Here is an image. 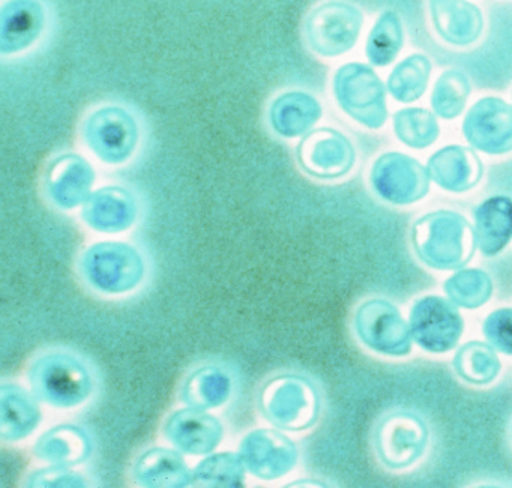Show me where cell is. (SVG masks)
Returning a JSON list of instances; mask_svg holds the SVG:
<instances>
[{
	"label": "cell",
	"mask_w": 512,
	"mask_h": 488,
	"mask_svg": "<svg viewBox=\"0 0 512 488\" xmlns=\"http://www.w3.org/2000/svg\"><path fill=\"white\" fill-rule=\"evenodd\" d=\"M28 383L41 403L74 410L91 403L101 388L97 364L85 353L56 346L40 350L29 362Z\"/></svg>",
	"instance_id": "1"
},
{
	"label": "cell",
	"mask_w": 512,
	"mask_h": 488,
	"mask_svg": "<svg viewBox=\"0 0 512 488\" xmlns=\"http://www.w3.org/2000/svg\"><path fill=\"white\" fill-rule=\"evenodd\" d=\"M76 271L86 289L104 298L137 292L148 280L149 263L137 245L127 241H98L83 248Z\"/></svg>",
	"instance_id": "2"
},
{
	"label": "cell",
	"mask_w": 512,
	"mask_h": 488,
	"mask_svg": "<svg viewBox=\"0 0 512 488\" xmlns=\"http://www.w3.org/2000/svg\"><path fill=\"white\" fill-rule=\"evenodd\" d=\"M257 409L272 427L301 433L319 422L323 412L322 391L307 374L280 371L260 386Z\"/></svg>",
	"instance_id": "3"
},
{
	"label": "cell",
	"mask_w": 512,
	"mask_h": 488,
	"mask_svg": "<svg viewBox=\"0 0 512 488\" xmlns=\"http://www.w3.org/2000/svg\"><path fill=\"white\" fill-rule=\"evenodd\" d=\"M412 244L416 256L430 268L451 271L467 265L475 254V230L463 215L437 211L413 224Z\"/></svg>",
	"instance_id": "4"
},
{
	"label": "cell",
	"mask_w": 512,
	"mask_h": 488,
	"mask_svg": "<svg viewBox=\"0 0 512 488\" xmlns=\"http://www.w3.org/2000/svg\"><path fill=\"white\" fill-rule=\"evenodd\" d=\"M83 143L106 166L130 163L143 140L142 122L130 107L104 103L86 113L80 128Z\"/></svg>",
	"instance_id": "5"
},
{
	"label": "cell",
	"mask_w": 512,
	"mask_h": 488,
	"mask_svg": "<svg viewBox=\"0 0 512 488\" xmlns=\"http://www.w3.org/2000/svg\"><path fill=\"white\" fill-rule=\"evenodd\" d=\"M386 89L376 71L359 62L338 68L332 80L338 107L370 130H380L388 121Z\"/></svg>",
	"instance_id": "6"
},
{
	"label": "cell",
	"mask_w": 512,
	"mask_h": 488,
	"mask_svg": "<svg viewBox=\"0 0 512 488\" xmlns=\"http://www.w3.org/2000/svg\"><path fill=\"white\" fill-rule=\"evenodd\" d=\"M364 16L347 2H326L311 11L305 23L308 46L322 58H338L358 43Z\"/></svg>",
	"instance_id": "7"
},
{
	"label": "cell",
	"mask_w": 512,
	"mask_h": 488,
	"mask_svg": "<svg viewBox=\"0 0 512 488\" xmlns=\"http://www.w3.org/2000/svg\"><path fill=\"white\" fill-rule=\"evenodd\" d=\"M97 172L85 155L61 152L50 158L41 176L47 202L62 212L83 208L94 193Z\"/></svg>",
	"instance_id": "8"
},
{
	"label": "cell",
	"mask_w": 512,
	"mask_h": 488,
	"mask_svg": "<svg viewBox=\"0 0 512 488\" xmlns=\"http://www.w3.org/2000/svg\"><path fill=\"white\" fill-rule=\"evenodd\" d=\"M427 424L407 410L389 413L374 431V449L383 466L406 469L424 455L428 446Z\"/></svg>",
	"instance_id": "9"
},
{
	"label": "cell",
	"mask_w": 512,
	"mask_h": 488,
	"mask_svg": "<svg viewBox=\"0 0 512 488\" xmlns=\"http://www.w3.org/2000/svg\"><path fill=\"white\" fill-rule=\"evenodd\" d=\"M296 161L299 169L310 178L335 181L355 166V146L346 134L335 128H314L299 140Z\"/></svg>",
	"instance_id": "10"
},
{
	"label": "cell",
	"mask_w": 512,
	"mask_h": 488,
	"mask_svg": "<svg viewBox=\"0 0 512 488\" xmlns=\"http://www.w3.org/2000/svg\"><path fill=\"white\" fill-rule=\"evenodd\" d=\"M358 340L374 352L404 356L412 350V334L398 308L385 299H370L353 316Z\"/></svg>",
	"instance_id": "11"
},
{
	"label": "cell",
	"mask_w": 512,
	"mask_h": 488,
	"mask_svg": "<svg viewBox=\"0 0 512 488\" xmlns=\"http://www.w3.org/2000/svg\"><path fill=\"white\" fill-rule=\"evenodd\" d=\"M238 452L247 472L262 481L284 478L299 461L298 445L278 428H257L245 434Z\"/></svg>",
	"instance_id": "12"
},
{
	"label": "cell",
	"mask_w": 512,
	"mask_h": 488,
	"mask_svg": "<svg viewBox=\"0 0 512 488\" xmlns=\"http://www.w3.org/2000/svg\"><path fill=\"white\" fill-rule=\"evenodd\" d=\"M430 173L418 160L400 152L377 158L371 169L374 191L392 205H410L427 196Z\"/></svg>",
	"instance_id": "13"
},
{
	"label": "cell",
	"mask_w": 512,
	"mask_h": 488,
	"mask_svg": "<svg viewBox=\"0 0 512 488\" xmlns=\"http://www.w3.org/2000/svg\"><path fill=\"white\" fill-rule=\"evenodd\" d=\"M464 331V322L451 301L427 296L413 305L410 313L412 340L428 352L454 349Z\"/></svg>",
	"instance_id": "14"
},
{
	"label": "cell",
	"mask_w": 512,
	"mask_h": 488,
	"mask_svg": "<svg viewBox=\"0 0 512 488\" xmlns=\"http://www.w3.org/2000/svg\"><path fill=\"white\" fill-rule=\"evenodd\" d=\"M142 214L137 194L125 185L97 188L82 208V220L89 229L103 235H118L136 226Z\"/></svg>",
	"instance_id": "15"
},
{
	"label": "cell",
	"mask_w": 512,
	"mask_h": 488,
	"mask_svg": "<svg viewBox=\"0 0 512 488\" xmlns=\"http://www.w3.org/2000/svg\"><path fill=\"white\" fill-rule=\"evenodd\" d=\"M467 142L488 155L512 151V106L502 98L485 97L473 104L463 122Z\"/></svg>",
	"instance_id": "16"
},
{
	"label": "cell",
	"mask_w": 512,
	"mask_h": 488,
	"mask_svg": "<svg viewBox=\"0 0 512 488\" xmlns=\"http://www.w3.org/2000/svg\"><path fill=\"white\" fill-rule=\"evenodd\" d=\"M163 436L182 454L206 457L223 442L224 425L217 416L206 410L185 406L167 416Z\"/></svg>",
	"instance_id": "17"
},
{
	"label": "cell",
	"mask_w": 512,
	"mask_h": 488,
	"mask_svg": "<svg viewBox=\"0 0 512 488\" xmlns=\"http://www.w3.org/2000/svg\"><path fill=\"white\" fill-rule=\"evenodd\" d=\"M322 103L310 92L290 89L269 101L266 122L269 130L284 140L302 139L322 119Z\"/></svg>",
	"instance_id": "18"
},
{
	"label": "cell",
	"mask_w": 512,
	"mask_h": 488,
	"mask_svg": "<svg viewBox=\"0 0 512 488\" xmlns=\"http://www.w3.org/2000/svg\"><path fill=\"white\" fill-rule=\"evenodd\" d=\"M235 392V373L226 364L209 361L185 374L179 398L185 406L211 412L229 404Z\"/></svg>",
	"instance_id": "19"
},
{
	"label": "cell",
	"mask_w": 512,
	"mask_h": 488,
	"mask_svg": "<svg viewBox=\"0 0 512 488\" xmlns=\"http://www.w3.org/2000/svg\"><path fill=\"white\" fill-rule=\"evenodd\" d=\"M131 479L145 488H185L193 485V470L178 449L149 446L134 458Z\"/></svg>",
	"instance_id": "20"
},
{
	"label": "cell",
	"mask_w": 512,
	"mask_h": 488,
	"mask_svg": "<svg viewBox=\"0 0 512 488\" xmlns=\"http://www.w3.org/2000/svg\"><path fill=\"white\" fill-rule=\"evenodd\" d=\"M41 401L19 383L5 382L0 388V439L19 443L31 437L43 421Z\"/></svg>",
	"instance_id": "21"
},
{
	"label": "cell",
	"mask_w": 512,
	"mask_h": 488,
	"mask_svg": "<svg viewBox=\"0 0 512 488\" xmlns=\"http://www.w3.org/2000/svg\"><path fill=\"white\" fill-rule=\"evenodd\" d=\"M428 4L434 31L445 43L469 47L481 38L484 16L469 0H430Z\"/></svg>",
	"instance_id": "22"
},
{
	"label": "cell",
	"mask_w": 512,
	"mask_h": 488,
	"mask_svg": "<svg viewBox=\"0 0 512 488\" xmlns=\"http://www.w3.org/2000/svg\"><path fill=\"white\" fill-rule=\"evenodd\" d=\"M94 452V437L85 427L77 424L55 425L44 431L34 445L38 460L56 466H82L91 460Z\"/></svg>",
	"instance_id": "23"
},
{
	"label": "cell",
	"mask_w": 512,
	"mask_h": 488,
	"mask_svg": "<svg viewBox=\"0 0 512 488\" xmlns=\"http://www.w3.org/2000/svg\"><path fill=\"white\" fill-rule=\"evenodd\" d=\"M431 181L451 193H464L479 184L484 175L481 158L473 149L452 145L437 151L428 160Z\"/></svg>",
	"instance_id": "24"
},
{
	"label": "cell",
	"mask_w": 512,
	"mask_h": 488,
	"mask_svg": "<svg viewBox=\"0 0 512 488\" xmlns=\"http://www.w3.org/2000/svg\"><path fill=\"white\" fill-rule=\"evenodd\" d=\"M476 245L484 256H496L512 239V199L494 196L473 211Z\"/></svg>",
	"instance_id": "25"
},
{
	"label": "cell",
	"mask_w": 512,
	"mask_h": 488,
	"mask_svg": "<svg viewBox=\"0 0 512 488\" xmlns=\"http://www.w3.org/2000/svg\"><path fill=\"white\" fill-rule=\"evenodd\" d=\"M44 11L37 0H11L4 8L2 53L17 55L34 46L43 34Z\"/></svg>",
	"instance_id": "26"
},
{
	"label": "cell",
	"mask_w": 512,
	"mask_h": 488,
	"mask_svg": "<svg viewBox=\"0 0 512 488\" xmlns=\"http://www.w3.org/2000/svg\"><path fill=\"white\" fill-rule=\"evenodd\" d=\"M247 473L239 452H212L194 467L193 485L205 488L244 487Z\"/></svg>",
	"instance_id": "27"
},
{
	"label": "cell",
	"mask_w": 512,
	"mask_h": 488,
	"mask_svg": "<svg viewBox=\"0 0 512 488\" xmlns=\"http://www.w3.org/2000/svg\"><path fill=\"white\" fill-rule=\"evenodd\" d=\"M431 70L433 67L427 56L410 55L389 74L386 88L398 103H415L427 91Z\"/></svg>",
	"instance_id": "28"
},
{
	"label": "cell",
	"mask_w": 512,
	"mask_h": 488,
	"mask_svg": "<svg viewBox=\"0 0 512 488\" xmlns=\"http://www.w3.org/2000/svg\"><path fill=\"white\" fill-rule=\"evenodd\" d=\"M494 350L496 349L491 344L470 341L455 353L452 367L464 382L479 386L488 385L496 379L500 371L499 358Z\"/></svg>",
	"instance_id": "29"
},
{
	"label": "cell",
	"mask_w": 512,
	"mask_h": 488,
	"mask_svg": "<svg viewBox=\"0 0 512 488\" xmlns=\"http://www.w3.org/2000/svg\"><path fill=\"white\" fill-rule=\"evenodd\" d=\"M404 46V28L395 11H385L368 35L365 55L374 67H388Z\"/></svg>",
	"instance_id": "30"
},
{
	"label": "cell",
	"mask_w": 512,
	"mask_h": 488,
	"mask_svg": "<svg viewBox=\"0 0 512 488\" xmlns=\"http://www.w3.org/2000/svg\"><path fill=\"white\" fill-rule=\"evenodd\" d=\"M472 92L469 77L460 70H448L437 79L431 92V107L434 115L451 121L458 118L466 107Z\"/></svg>",
	"instance_id": "31"
},
{
	"label": "cell",
	"mask_w": 512,
	"mask_h": 488,
	"mask_svg": "<svg viewBox=\"0 0 512 488\" xmlns=\"http://www.w3.org/2000/svg\"><path fill=\"white\" fill-rule=\"evenodd\" d=\"M394 131L401 143L413 149H425L433 145L440 136L436 116L425 109L398 110L394 115Z\"/></svg>",
	"instance_id": "32"
},
{
	"label": "cell",
	"mask_w": 512,
	"mask_h": 488,
	"mask_svg": "<svg viewBox=\"0 0 512 488\" xmlns=\"http://www.w3.org/2000/svg\"><path fill=\"white\" fill-rule=\"evenodd\" d=\"M445 290L454 304L464 308L481 307L493 293L490 275L481 269H464L446 280Z\"/></svg>",
	"instance_id": "33"
},
{
	"label": "cell",
	"mask_w": 512,
	"mask_h": 488,
	"mask_svg": "<svg viewBox=\"0 0 512 488\" xmlns=\"http://www.w3.org/2000/svg\"><path fill=\"white\" fill-rule=\"evenodd\" d=\"M25 485L31 488H80L88 487L89 482L73 467L49 464L47 467H41L29 473L26 476Z\"/></svg>",
	"instance_id": "34"
},
{
	"label": "cell",
	"mask_w": 512,
	"mask_h": 488,
	"mask_svg": "<svg viewBox=\"0 0 512 488\" xmlns=\"http://www.w3.org/2000/svg\"><path fill=\"white\" fill-rule=\"evenodd\" d=\"M484 334L494 349L512 355V308L493 311L485 319Z\"/></svg>",
	"instance_id": "35"
}]
</instances>
